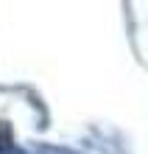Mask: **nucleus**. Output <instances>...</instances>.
<instances>
[{
    "label": "nucleus",
    "instance_id": "f257e3e1",
    "mask_svg": "<svg viewBox=\"0 0 148 154\" xmlns=\"http://www.w3.org/2000/svg\"><path fill=\"white\" fill-rule=\"evenodd\" d=\"M0 154H25L23 149L14 146V140H11V126H8L6 121H0Z\"/></svg>",
    "mask_w": 148,
    "mask_h": 154
},
{
    "label": "nucleus",
    "instance_id": "f03ea898",
    "mask_svg": "<svg viewBox=\"0 0 148 154\" xmlns=\"http://www.w3.org/2000/svg\"><path fill=\"white\" fill-rule=\"evenodd\" d=\"M36 154H76V151H70V149H56V146L42 143V146H36Z\"/></svg>",
    "mask_w": 148,
    "mask_h": 154
}]
</instances>
